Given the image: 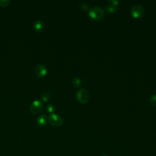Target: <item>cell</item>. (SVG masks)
I'll return each instance as SVG.
<instances>
[{
	"mask_svg": "<svg viewBox=\"0 0 156 156\" xmlns=\"http://www.w3.org/2000/svg\"><path fill=\"white\" fill-rule=\"evenodd\" d=\"M51 98V93L49 91H45L43 93V94L41 96V99L43 102H47Z\"/></svg>",
	"mask_w": 156,
	"mask_h": 156,
	"instance_id": "10",
	"label": "cell"
},
{
	"mask_svg": "<svg viewBox=\"0 0 156 156\" xmlns=\"http://www.w3.org/2000/svg\"><path fill=\"white\" fill-rule=\"evenodd\" d=\"M10 3V1L9 0H0V6L2 7L8 6Z\"/></svg>",
	"mask_w": 156,
	"mask_h": 156,
	"instance_id": "14",
	"label": "cell"
},
{
	"mask_svg": "<svg viewBox=\"0 0 156 156\" xmlns=\"http://www.w3.org/2000/svg\"><path fill=\"white\" fill-rule=\"evenodd\" d=\"M90 17L94 20H99L104 15V10L100 6H94L88 12Z\"/></svg>",
	"mask_w": 156,
	"mask_h": 156,
	"instance_id": "1",
	"label": "cell"
},
{
	"mask_svg": "<svg viewBox=\"0 0 156 156\" xmlns=\"http://www.w3.org/2000/svg\"><path fill=\"white\" fill-rule=\"evenodd\" d=\"M102 156H107V155H102Z\"/></svg>",
	"mask_w": 156,
	"mask_h": 156,
	"instance_id": "16",
	"label": "cell"
},
{
	"mask_svg": "<svg viewBox=\"0 0 156 156\" xmlns=\"http://www.w3.org/2000/svg\"><path fill=\"white\" fill-rule=\"evenodd\" d=\"M29 109L32 113L35 115L38 114L43 109V104L41 101L35 100L30 104Z\"/></svg>",
	"mask_w": 156,
	"mask_h": 156,
	"instance_id": "4",
	"label": "cell"
},
{
	"mask_svg": "<svg viewBox=\"0 0 156 156\" xmlns=\"http://www.w3.org/2000/svg\"><path fill=\"white\" fill-rule=\"evenodd\" d=\"M72 82H73V85H74V87H77V88L79 87L81 85V84H82L81 79H80L79 77H74L73 79Z\"/></svg>",
	"mask_w": 156,
	"mask_h": 156,
	"instance_id": "11",
	"label": "cell"
},
{
	"mask_svg": "<svg viewBox=\"0 0 156 156\" xmlns=\"http://www.w3.org/2000/svg\"><path fill=\"white\" fill-rule=\"evenodd\" d=\"M90 98V93L86 89L82 88L77 91L76 98L77 100L80 103H85L88 101Z\"/></svg>",
	"mask_w": 156,
	"mask_h": 156,
	"instance_id": "2",
	"label": "cell"
},
{
	"mask_svg": "<svg viewBox=\"0 0 156 156\" xmlns=\"http://www.w3.org/2000/svg\"><path fill=\"white\" fill-rule=\"evenodd\" d=\"M150 102L151 104L156 107V94H154L153 95H152L150 98Z\"/></svg>",
	"mask_w": 156,
	"mask_h": 156,
	"instance_id": "13",
	"label": "cell"
},
{
	"mask_svg": "<svg viewBox=\"0 0 156 156\" xmlns=\"http://www.w3.org/2000/svg\"><path fill=\"white\" fill-rule=\"evenodd\" d=\"M44 27V23L40 20H37L33 23V29L36 32H41L43 30Z\"/></svg>",
	"mask_w": 156,
	"mask_h": 156,
	"instance_id": "8",
	"label": "cell"
},
{
	"mask_svg": "<svg viewBox=\"0 0 156 156\" xmlns=\"http://www.w3.org/2000/svg\"><path fill=\"white\" fill-rule=\"evenodd\" d=\"M130 13L133 17L135 18H140L144 14V9L142 5L136 4L132 7Z\"/></svg>",
	"mask_w": 156,
	"mask_h": 156,
	"instance_id": "3",
	"label": "cell"
},
{
	"mask_svg": "<svg viewBox=\"0 0 156 156\" xmlns=\"http://www.w3.org/2000/svg\"><path fill=\"white\" fill-rule=\"evenodd\" d=\"M48 122L52 126L59 127L62 125L63 121L60 115L55 113H52L48 116Z\"/></svg>",
	"mask_w": 156,
	"mask_h": 156,
	"instance_id": "5",
	"label": "cell"
},
{
	"mask_svg": "<svg viewBox=\"0 0 156 156\" xmlns=\"http://www.w3.org/2000/svg\"><path fill=\"white\" fill-rule=\"evenodd\" d=\"M46 110L48 113L52 114L55 111V107L52 104H48L46 107Z\"/></svg>",
	"mask_w": 156,
	"mask_h": 156,
	"instance_id": "12",
	"label": "cell"
},
{
	"mask_svg": "<svg viewBox=\"0 0 156 156\" xmlns=\"http://www.w3.org/2000/svg\"><path fill=\"white\" fill-rule=\"evenodd\" d=\"M35 74L38 78H43L46 76L48 73V70L46 67L41 64L38 65L34 69Z\"/></svg>",
	"mask_w": 156,
	"mask_h": 156,
	"instance_id": "6",
	"label": "cell"
},
{
	"mask_svg": "<svg viewBox=\"0 0 156 156\" xmlns=\"http://www.w3.org/2000/svg\"><path fill=\"white\" fill-rule=\"evenodd\" d=\"M109 3L107 5V10L109 12H113L116 10V9L118 8V1L116 0H112V1H108Z\"/></svg>",
	"mask_w": 156,
	"mask_h": 156,
	"instance_id": "9",
	"label": "cell"
},
{
	"mask_svg": "<svg viewBox=\"0 0 156 156\" xmlns=\"http://www.w3.org/2000/svg\"><path fill=\"white\" fill-rule=\"evenodd\" d=\"M48 122V116L45 114L40 115L37 119V124L39 127H43Z\"/></svg>",
	"mask_w": 156,
	"mask_h": 156,
	"instance_id": "7",
	"label": "cell"
},
{
	"mask_svg": "<svg viewBox=\"0 0 156 156\" xmlns=\"http://www.w3.org/2000/svg\"><path fill=\"white\" fill-rule=\"evenodd\" d=\"M0 106H1V105H0Z\"/></svg>",
	"mask_w": 156,
	"mask_h": 156,
	"instance_id": "17",
	"label": "cell"
},
{
	"mask_svg": "<svg viewBox=\"0 0 156 156\" xmlns=\"http://www.w3.org/2000/svg\"><path fill=\"white\" fill-rule=\"evenodd\" d=\"M80 7L83 9V10H87L88 7V5L87 3L83 2L80 4Z\"/></svg>",
	"mask_w": 156,
	"mask_h": 156,
	"instance_id": "15",
	"label": "cell"
}]
</instances>
